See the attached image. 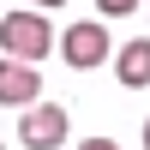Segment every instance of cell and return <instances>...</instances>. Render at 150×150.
Listing matches in <instances>:
<instances>
[{
    "label": "cell",
    "instance_id": "obj_3",
    "mask_svg": "<svg viewBox=\"0 0 150 150\" xmlns=\"http://www.w3.org/2000/svg\"><path fill=\"white\" fill-rule=\"evenodd\" d=\"M18 138H24V150H54V144H66V108H60V102H30V108H18Z\"/></svg>",
    "mask_w": 150,
    "mask_h": 150
},
{
    "label": "cell",
    "instance_id": "obj_6",
    "mask_svg": "<svg viewBox=\"0 0 150 150\" xmlns=\"http://www.w3.org/2000/svg\"><path fill=\"white\" fill-rule=\"evenodd\" d=\"M96 12H108V18H126V12H138V0H96Z\"/></svg>",
    "mask_w": 150,
    "mask_h": 150
},
{
    "label": "cell",
    "instance_id": "obj_7",
    "mask_svg": "<svg viewBox=\"0 0 150 150\" xmlns=\"http://www.w3.org/2000/svg\"><path fill=\"white\" fill-rule=\"evenodd\" d=\"M78 150H120V144H114V138H84Z\"/></svg>",
    "mask_w": 150,
    "mask_h": 150
},
{
    "label": "cell",
    "instance_id": "obj_2",
    "mask_svg": "<svg viewBox=\"0 0 150 150\" xmlns=\"http://www.w3.org/2000/svg\"><path fill=\"white\" fill-rule=\"evenodd\" d=\"M60 54H66V66H72V72L102 66V60L114 54V42H108V24H102V18H78V24H66V36H60Z\"/></svg>",
    "mask_w": 150,
    "mask_h": 150
},
{
    "label": "cell",
    "instance_id": "obj_9",
    "mask_svg": "<svg viewBox=\"0 0 150 150\" xmlns=\"http://www.w3.org/2000/svg\"><path fill=\"white\" fill-rule=\"evenodd\" d=\"M144 150H150V120H144Z\"/></svg>",
    "mask_w": 150,
    "mask_h": 150
},
{
    "label": "cell",
    "instance_id": "obj_8",
    "mask_svg": "<svg viewBox=\"0 0 150 150\" xmlns=\"http://www.w3.org/2000/svg\"><path fill=\"white\" fill-rule=\"evenodd\" d=\"M24 6H36V12H60L66 0H24Z\"/></svg>",
    "mask_w": 150,
    "mask_h": 150
},
{
    "label": "cell",
    "instance_id": "obj_5",
    "mask_svg": "<svg viewBox=\"0 0 150 150\" xmlns=\"http://www.w3.org/2000/svg\"><path fill=\"white\" fill-rule=\"evenodd\" d=\"M120 72V84L126 90H150V36H132V42H120V54H108Z\"/></svg>",
    "mask_w": 150,
    "mask_h": 150
},
{
    "label": "cell",
    "instance_id": "obj_4",
    "mask_svg": "<svg viewBox=\"0 0 150 150\" xmlns=\"http://www.w3.org/2000/svg\"><path fill=\"white\" fill-rule=\"evenodd\" d=\"M42 102V72L24 60H0V108H30Z\"/></svg>",
    "mask_w": 150,
    "mask_h": 150
},
{
    "label": "cell",
    "instance_id": "obj_1",
    "mask_svg": "<svg viewBox=\"0 0 150 150\" xmlns=\"http://www.w3.org/2000/svg\"><path fill=\"white\" fill-rule=\"evenodd\" d=\"M0 48H6V60H42L48 48H54V30H48V12H6L0 18Z\"/></svg>",
    "mask_w": 150,
    "mask_h": 150
},
{
    "label": "cell",
    "instance_id": "obj_10",
    "mask_svg": "<svg viewBox=\"0 0 150 150\" xmlns=\"http://www.w3.org/2000/svg\"><path fill=\"white\" fill-rule=\"evenodd\" d=\"M0 150H6V144H0Z\"/></svg>",
    "mask_w": 150,
    "mask_h": 150
}]
</instances>
